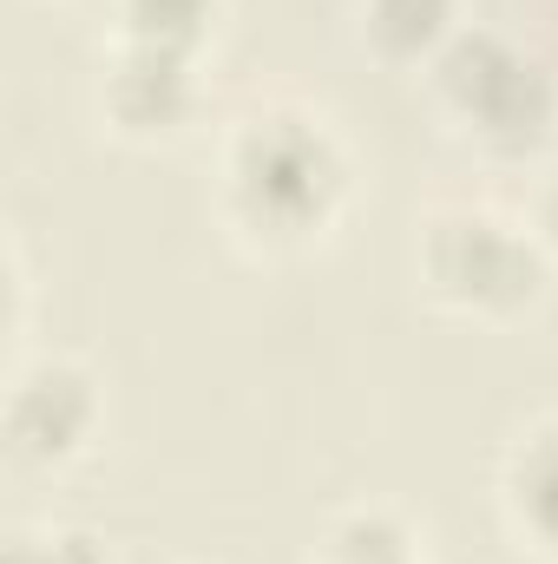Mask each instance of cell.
Segmentation results:
<instances>
[{
	"label": "cell",
	"mask_w": 558,
	"mask_h": 564,
	"mask_svg": "<svg viewBox=\"0 0 558 564\" xmlns=\"http://www.w3.org/2000/svg\"><path fill=\"white\" fill-rule=\"evenodd\" d=\"M526 230L539 237V250L558 263V164L539 171V184H533V197H526Z\"/></svg>",
	"instance_id": "cell-11"
},
{
	"label": "cell",
	"mask_w": 558,
	"mask_h": 564,
	"mask_svg": "<svg viewBox=\"0 0 558 564\" xmlns=\"http://www.w3.org/2000/svg\"><path fill=\"white\" fill-rule=\"evenodd\" d=\"M355 20L362 46L395 73H427L466 33L460 0H355Z\"/></svg>",
	"instance_id": "cell-7"
},
{
	"label": "cell",
	"mask_w": 558,
	"mask_h": 564,
	"mask_svg": "<svg viewBox=\"0 0 558 564\" xmlns=\"http://www.w3.org/2000/svg\"><path fill=\"white\" fill-rule=\"evenodd\" d=\"M427 93L447 132L493 164H533L558 139V79L493 26H466L427 66Z\"/></svg>",
	"instance_id": "cell-2"
},
{
	"label": "cell",
	"mask_w": 558,
	"mask_h": 564,
	"mask_svg": "<svg viewBox=\"0 0 558 564\" xmlns=\"http://www.w3.org/2000/svg\"><path fill=\"white\" fill-rule=\"evenodd\" d=\"M7 564H112V558H106V545L93 532L53 525V532H20L7 545Z\"/></svg>",
	"instance_id": "cell-10"
},
{
	"label": "cell",
	"mask_w": 558,
	"mask_h": 564,
	"mask_svg": "<svg viewBox=\"0 0 558 564\" xmlns=\"http://www.w3.org/2000/svg\"><path fill=\"white\" fill-rule=\"evenodd\" d=\"M99 421H106V394L79 361L40 355V361L13 368V381H7V453L20 466H40V473L73 466L99 440Z\"/></svg>",
	"instance_id": "cell-4"
},
{
	"label": "cell",
	"mask_w": 558,
	"mask_h": 564,
	"mask_svg": "<svg viewBox=\"0 0 558 564\" xmlns=\"http://www.w3.org/2000/svg\"><path fill=\"white\" fill-rule=\"evenodd\" d=\"M500 512L526 552L558 564V426H533L513 440L500 466Z\"/></svg>",
	"instance_id": "cell-6"
},
{
	"label": "cell",
	"mask_w": 558,
	"mask_h": 564,
	"mask_svg": "<svg viewBox=\"0 0 558 564\" xmlns=\"http://www.w3.org/2000/svg\"><path fill=\"white\" fill-rule=\"evenodd\" d=\"M315 564H420V552L395 512H348L315 545Z\"/></svg>",
	"instance_id": "cell-9"
},
{
	"label": "cell",
	"mask_w": 558,
	"mask_h": 564,
	"mask_svg": "<svg viewBox=\"0 0 558 564\" xmlns=\"http://www.w3.org/2000/svg\"><path fill=\"white\" fill-rule=\"evenodd\" d=\"M415 276L453 315L513 322L546 295L552 257L539 250L526 217H506L493 204H440V210L420 217Z\"/></svg>",
	"instance_id": "cell-3"
},
{
	"label": "cell",
	"mask_w": 558,
	"mask_h": 564,
	"mask_svg": "<svg viewBox=\"0 0 558 564\" xmlns=\"http://www.w3.org/2000/svg\"><path fill=\"white\" fill-rule=\"evenodd\" d=\"M355 191L348 144L329 119L302 106H257L230 126L217 158V210L224 230L257 257H302L315 250Z\"/></svg>",
	"instance_id": "cell-1"
},
{
	"label": "cell",
	"mask_w": 558,
	"mask_h": 564,
	"mask_svg": "<svg viewBox=\"0 0 558 564\" xmlns=\"http://www.w3.org/2000/svg\"><path fill=\"white\" fill-rule=\"evenodd\" d=\"M93 106H99L106 132H112V139H126V144H171V139H184V132L197 126V106H204L197 59L119 40V46H112V59L99 66Z\"/></svg>",
	"instance_id": "cell-5"
},
{
	"label": "cell",
	"mask_w": 558,
	"mask_h": 564,
	"mask_svg": "<svg viewBox=\"0 0 558 564\" xmlns=\"http://www.w3.org/2000/svg\"><path fill=\"white\" fill-rule=\"evenodd\" d=\"M112 13H119V40L197 59L217 33L224 0H112Z\"/></svg>",
	"instance_id": "cell-8"
}]
</instances>
